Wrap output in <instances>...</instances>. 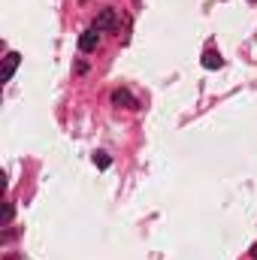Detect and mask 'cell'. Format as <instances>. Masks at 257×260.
Masks as SVG:
<instances>
[{"mask_svg": "<svg viewBox=\"0 0 257 260\" xmlns=\"http://www.w3.org/2000/svg\"><path fill=\"white\" fill-rule=\"evenodd\" d=\"M251 257H254V260H257V245H254V248H251Z\"/></svg>", "mask_w": 257, "mask_h": 260, "instance_id": "cell-7", "label": "cell"}, {"mask_svg": "<svg viewBox=\"0 0 257 260\" xmlns=\"http://www.w3.org/2000/svg\"><path fill=\"white\" fill-rule=\"evenodd\" d=\"M221 64H224V61H221V55H218L215 49H209V52L203 55V67H206V70H215V67H221Z\"/></svg>", "mask_w": 257, "mask_h": 260, "instance_id": "cell-5", "label": "cell"}, {"mask_svg": "<svg viewBox=\"0 0 257 260\" xmlns=\"http://www.w3.org/2000/svg\"><path fill=\"white\" fill-rule=\"evenodd\" d=\"M97 46H100V34H97L94 27H91V30H85V34L79 37V49H82V52H94Z\"/></svg>", "mask_w": 257, "mask_h": 260, "instance_id": "cell-2", "label": "cell"}, {"mask_svg": "<svg viewBox=\"0 0 257 260\" xmlns=\"http://www.w3.org/2000/svg\"><path fill=\"white\" fill-rule=\"evenodd\" d=\"M118 27V12L112 6H103L94 18V30H115Z\"/></svg>", "mask_w": 257, "mask_h": 260, "instance_id": "cell-1", "label": "cell"}, {"mask_svg": "<svg viewBox=\"0 0 257 260\" xmlns=\"http://www.w3.org/2000/svg\"><path fill=\"white\" fill-rule=\"evenodd\" d=\"M18 61H21V55H18V52H9V55H6V61H3V82H9V79L15 76Z\"/></svg>", "mask_w": 257, "mask_h": 260, "instance_id": "cell-3", "label": "cell"}, {"mask_svg": "<svg viewBox=\"0 0 257 260\" xmlns=\"http://www.w3.org/2000/svg\"><path fill=\"white\" fill-rule=\"evenodd\" d=\"M112 103H115V106H124V109H136V100L130 97V91H124V88H118V91L112 94Z\"/></svg>", "mask_w": 257, "mask_h": 260, "instance_id": "cell-4", "label": "cell"}, {"mask_svg": "<svg viewBox=\"0 0 257 260\" xmlns=\"http://www.w3.org/2000/svg\"><path fill=\"white\" fill-rule=\"evenodd\" d=\"M94 167H97V170H106V167H109V154L97 151V154H94Z\"/></svg>", "mask_w": 257, "mask_h": 260, "instance_id": "cell-6", "label": "cell"}]
</instances>
